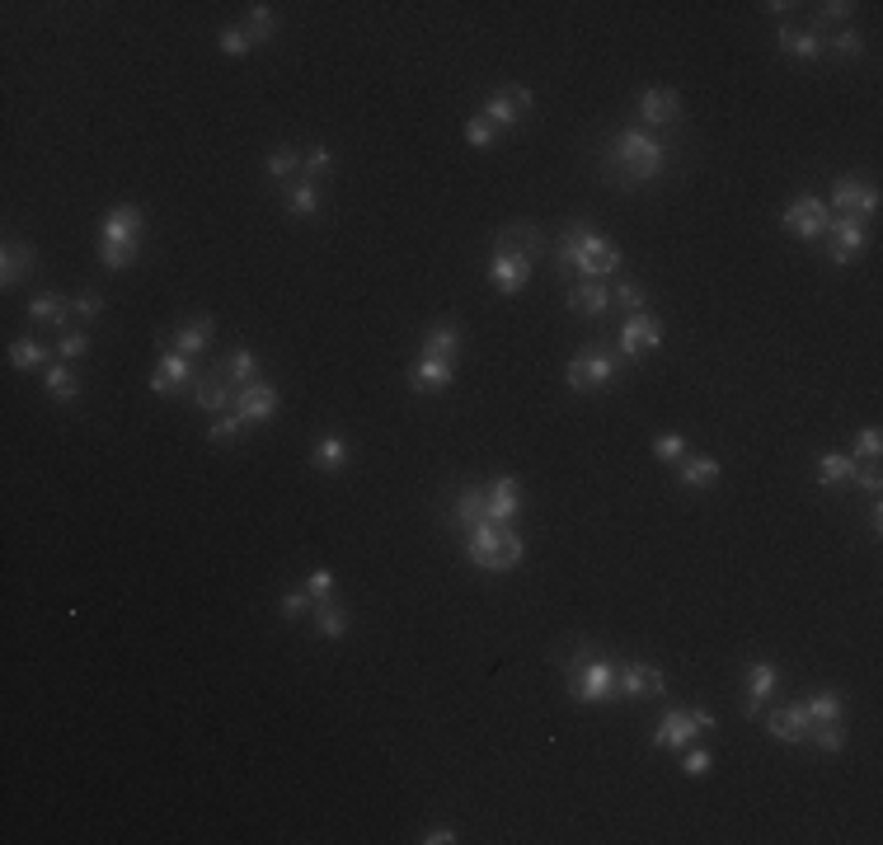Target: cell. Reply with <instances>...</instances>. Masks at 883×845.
I'll list each match as a JSON object with an SVG mask.
<instances>
[{"instance_id":"obj_1","label":"cell","mask_w":883,"mask_h":845,"mask_svg":"<svg viewBox=\"0 0 883 845\" xmlns=\"http://www.w3.org/2000/svg\"><path fill=\"white\" fill-rule=\"evenodd\" d=\"M555 268L559 277H583V282H606V277L620 268V249L606 240L597 226L588 221H574L569 231L559 235L555 249Z\"/></svg>"},{"instance_id":"obj_2","label":"cell","mask_w":883,"mask_h":845,"mask_svg":"<svg viewBox=\"0 0 883 845\" xmlns=\"http://www.w3.org/2000/svg\"><path fill=\"white\" fill-rule=\"evenodd\" d=\"M606 165H611V179L616 184H649V179H658L667 165V151H663V141L653 137L649 127H625V132H616L611 137V151H606Z\"/></svg>"},{"instance_id":"obj_3","label":"cell","mask_w":883,"mask_h":845,"mask_svg":"<svg viewBox=\"0 0 883 845\" xmlns=\"http://www.w3.org/2000/svg\"><path fill=\"white\" fill-rule=\"evenodd\" d=\"M465 559L484 573H508L527 559V540L517 536L512 526H498V522H480L465 531Z\"/></svg>"},{"instance_id":"obj_4","label":"cell","mask_w":883,"mask_h":845,"mask_svg":"<svg viewBox=\"0 0 883 845\" xmlns=\"http://www.w3.org/2000/svg\"><path fill=\"white\" fill-rule=\"evenodd\" d=\"M564 681H569V700L574 705H606V700H616V667L606 658H592L588 648L574 653Z\"/></svg>"},{"instance_id":"obj_5","label":"cell","mask_w":883,"mask_h":845,"mask_svg":"<svg viewBox=\"0 0 883 845\" xmlns=\"http://www.w3.org/2000/svg\"><path fill=\"white\" fill-rule=\"evenodd\" d=\"M620 362L606 353V343H588L583 353L569 357V371H564V385L574 390V395H588V390H606V385L616 381Z\"/></svg>"},{"instance_id":"obj_6","label":"cell","mask_w":883,"mask_h":845,"mask_svg":"<svg viewBox=\"0 0 883 845\" xmlns=\"http://www.w3.org/2000/svg\"><path fill=\"white\" fill-rule=\"evenodd\" d=\"M714 723L719 719H714V709H705V705L667 709L663 719H658V728H653V747H658V752H677V747H686L696 733H710Z\"/></svg>"},{"instance_id":"obj_7","label":"cell","mask_w":883,"mask_h":845,"mask_svg":"<svg viewBox=\"0 0 883 845\" xmlns=\"http://www.w3.org/2000/svg\"><path fill=\"white\" fill-rule=\"evenodd\" d=\"M827 221H832V212H827V202L813 198V193H799V198L780 212V226H785L794 240H804V245H813V240L827 235Z\"/></svg>"},{"instance_id":"obj_8","label":"cell","mask_w":883,"mask_h":845,"mask_svg":"<svg viewBox=\"0 0 883 845\" xmlns=\"http://www.w3.org/2000/svg\"><path fill=\"white\" fill-rule=\"evenodd\" d=\"M489 282H494V292H503V296L527 292V282H531V259H527V254H522V249H512L508 240H498V235H494V259H489Z\"/></svg>"},{"instance_id":"obj_9","label":"cell","mask_w":883,"mask_h":845,"mask_svg":"<svg viewBox=\"0 0 883 845\" xmlns=\"http://www.w3.org/2000/svg\"><path fill=\"white\" fill-rule=\"evenodd\" d=\"M822 245H827V259L832 263H855L869 245L865 216H832V221H827V235H822Z\"/></svg>"},{"instance_id":"obj_10","label":"cell","mask_w":883,"mask_h":845,"mask_svg":"<svg viewBox=\"0 0 883 845\" xmlns=\"http://www.w3.org/2000/svg\"><path fill=\"white\" fill-rule=\"evenodd\" d=\"M658 348H663V324H658V315L639 310V315H630V320L620 324V357H625V362H644V357L658 353Z\"/></svg>"},{"instance_id":"obj_11","label":"cell","mask_w":883,"mask_h":845,"mask_svg":"<svg viewBox=\"0 0 883 845\" xmlns=\"http://www.w3.org/2000/svg\"><path fill=\"white\" fill-rule=\"evenodd\" d=\"M832 207L827 212H837V216H874L879 212V188L874 184H860L855 174H841L837 184H832Z\"/></svg>"},{"instance_id":"obj_12","label":"cell","mask_w":883,"mask_h":845,"mask_svg":"<svg viewBox=\"0 0 883 845\" xmlns=\"http://www.w3.org/2000/svg\"><path fill=\"white\" fill-rule=\"evenodd\" d=\"M531 104H536V99H531L527 85H508V90H494V94H489L480 113L498 127V132H508V127L522 123V113H531Z\"/></svg>"},{"instance_id":"obj_13","label":"cell","mask_w":883,"mask_h":845,"mask_svg":"<svg viewBox=\"0 0 883 845\" xmlns=\"http://www.w3.org/2000/svg\"><path fill=\"white\" fill-rule=\"evenodd\" d=\"M616 695H625V700H658V695H667V676L653 662H625L616 672Z\"/></svg>"},{"instance_id":"obj_14","label":"cell","mask_w":883,"mask_h":845,"mask_svg":"<svg viewBox=\"0 0 883 845\" xmlns=\"http://www.w3.org/2000/svg\"><path fill=\"white\" fill-rule=\"evenodd\" d=\"M517 512H522V479H512V475L494 479V484L484 489V522L512 526Z\"/></svg>"},{"instance_id":"obj_15","label":"cell","mask_w":883,"mask_h":845,"mask_svg":"<svg viewBox=\"0 0 883 845\" xmlns=\"http://www.w3.org/2000/svg\"><path fill=\"white\" fill-rule=\"evenodd\" d=\"M682 118V99L672 85H649V90L639 94V123L649 127H672Z\"/></svg>"},{"instance_id":"obj_16","label":"cell","mask_w":883,"mask_h":845,"mask_svg":"<svg viewBox=\"0 0 883 845\" xmlns=\"http://www.w3.org/2000/svg\"><path fill=\"white\" fill-rule=\"evenodd\" d=\"M141 231H146V212L132 207V202H118L99 221V240H118V245H141Z\"/></svg>"},{"instance_id":"obj_17","label":"cell","mask_w":883,"mask_h":845,"mask_svg":"<svg viewBox=\"0 0 883 845\" xmlns=\"http://www.w3.org/2000/svg\"><path fill=\"white\" fill-rule=\"evenodd\" d=\"M235 414L245 418V423H268V418L278 414V390L259 376L254 385H240L235 390Z\"/></svg>"},{"instance_id":"obj_18","label":"cell","mask_w":883,"mask_h":845,"mask_svg":"<svg viewBox=\"0 0 883 845\" xmlns=\"http://www.w3.org/2000/svg\"><path fill=\"white\" fill-rule=\"evenodd\" d=\"M451 381H456V362H451V357H423L419 353V362H414V371H409L414 395H442Z\"/></svg>"},{"instance_id":"obj_19","label":"cell","mask_w":883,"mask_h":845,"mask_svg":"<svg viewBox=\"0 0 883 845\" xmlns=\"http://www.w3.org/2000/svg\"><path fill=\"white\" fill-rule=\"evenodd\" d=\"M743 686H747L743 714H747V719H761V709H766V695L780 686V667H775V662H752V667L743 672Z\"/></svg>"},{"instance_id":"obj_20","label":"cell","mask_w":883,"mask_h":845,"mask_svg":"<svg viewBox=\"0 0 883 845\" xmlns=\"http://www.w3.org/2000/svg\"><path fill=\"white\" fill-rule=\"evenodd\" d=\"M766 733H771L775 742H808V733H813V723H808V714H804V700L799 705H785V709H771L766 714Z\"/></svg>"},{"instance_id":"obj_21","label":"cell","mask_w":883,"mask_h":845,"mask_svg":"<svg viewBox=\"0 0 883 845\" xmlns=\"http://www.w3.org/2000/svg\"><path fill=\"white\" fill-rule=\"evenodd\" d=\"M193 404H198L202 414H226V404H235V385L231 381H221L217 371H207V376H198L193 381Z\"/></svg>"},{"instance_id":"obj_22","label":"cell","mask_w":883,"mask_h":845,"mask_svg":"<svg viewBox=\"0 0 883 845\" xmlns=\"http://www.w3.org/2000/svg\"><path fill=\"white\" fill-rule=\"evenodd\" d=\"M33 263H38L33 245H24V240H10V245H5V254H0V287H5V292H15L19 282L33 273Z\"/></svg>"},{"instance_id":"obj_23","label":"cell","mask_w":883,"mask_h":845,"mask_svg":"<svg viewBox=\"0 0 883 845\" xmlns=\"http://www.w3.org/2000/svg\"><path fill=\"white\" fill-rule=\"evenodd\" d=\"M775 47L794 57V62H818L822 52H827V38L822 33H808V29H780L775 33Z\"/></svg>"},{"instance_id":"obj_24","label":"cell","mask_w":883,"mask_h":845,"mask_svg":"<svg viewBox=\"0 0 883 845\" xmlns=\"http://www.w3.org/2000/svg\"><path fill=\"white\" fill-rule=\"evenodd\" d=\"M310 625H315V634H320V639H329V644H334V639H343V634H348V606H343V601H315V606H310Z\"/></svg>"},{"instance_id":"obj_25","label":"cell","mask_w":883,"mask_h":845,"mask_svg":"<svg viewBox=\"0 0 883 845\" xmlns=\"http://www.w3.org/2000/svg\"><path fill=\"white\" fill-rule=\"evenodd\" d=\"M672 470H677V479H682V489H710V484H719V461H714V456L686 451Z\"/></svg>"},{"instance_id":"obj_26","label":"cell","mask_w":883,"mask_h":845,"mask_svg":"<svg viewBox=\"0 0 883 845\" xmlns=\"http://www.w3.org/2000/svg\"><path fill=\"white\" fill-rule=\"evenodd\" d=\"M480 522H484V489L480 484H461L456 498H451V526L470 531V526H480Z\"/></svg>"},{"instance_id":"obj_27","label":"cell","mask_w":883,"mask_h":845,"mask_svg":"<svg viewBox=\"0 0 883 845\" xmlns=\"http://www.w3.org/2000/svg\"><path fill=\"white\" fill-rule=\"evenodd\" d=\"M259 371H264V362H259V353H254V348H235V353L217 367V376H221V381H231L235 390H240V385H254V381H259Z\"/></svg>"},{"instance_id":"obj_28","label":"cell","mask_w":883,"mask_h":845,"mask_svg":"<svg viewBox=\"0 0 883 845\" xmlns=\"http://www.w3.org/2000/svg\"><path fill=\"white\" fill-rule=\"evenodd\" d=\"M569 310L597 320V315L611 310V287H606V282H574V287H569Z\"/></svg>"},{"instance_id":"obj_29","label":"cell","mask_w":883,"mask_h":845,"mask_svg":"<svg viewBox=\"0 0 883 845\" xmlns=\"http://www.w3.org/2000/svg\"><path fill=\"white\" fill-rule=\"evenodd\" d=\"M212 315H198V320H188V324H179L170 334V343L179 348L184 357H198V353H207V343H212Z\"/></svg>"},{"instance_id":"obj_30","label":"cell","mask_w":883,"mask_h":845,"mask_svg":"<svg viewBox=\"0 0 883 845\" xmlns=\"http://www.w3.org/2000/svg\"><path fill=\"white\" fill-rule=\"evenodd\" d=\"M343 465H348V442H343V437L325 432L320 442L310 446V470H320V475H339Z\"/></svg>"},{"instance_id":"obj_31","label":"cell","mask_w":883,"mask_h":845,"mask_svg":"<svg viewBox=\"0 0 883 845\" xmlns=\"http://www.w3.org/2000/svg\"><path fill=\"white\" fill-rule=\"evenodd\" d=\"M855 465H860V461H851V451H822V456H818V484H822V489H841V484H851Z\"/></svg>"},{"instance_id":"obj_32","label":"cell","mask_w":883,"mask_h":845,"mask_svg":"<svg viewBox=\"0 0 883 845\" xmlns=\"http://www.w3.org/2000/svg\"><path fill=\"white\" fill-rule=\"evenodd\" d=\"M43 390H47V400H57V404H76V400H80V376L71 371V362H57V367H47Z\"/></svg>"},{"instance_id":"obj_33","label":"cell","mask_w":883,"mask_h":845,"mask_svg":"<svg viewBox=\"0 0 883 845\" xmlns=\"http://www.w3.org/2000/svg\"><path fill=\"white\" fill-rule=\"evenodd\" d=\"M423 357H461V329L456 324H428L423 329Z\"/></svg>"},{"instance_id":"obj_34","label":"cell","mask_w":883,"mask_h":845,"mask_svg":"<svg viewBox=\"0 0 883 845\" xmlns=\"http://www.w3.org/2000/svg\"><path fill=\"white\" fill-rule=\"evenodd\" d=\"M282 212H287V216H315V212H320V188L310 184V179L282 184Z\"/></svg>"},{"instance_id":"obj_35","label":"cell","mask_w":883,"mask_h":845,"mask_svg":"<svg viewBox=\"0 0 883 845\" xmlns=\"http://www.w3.org/2000/svg\"><path fill=\"white\" fill-rule=\"evenodd\" d=\"M66 315H71V301H62L57 292H38L29 301V320L33 324H52V329H62L66 334Z\"/></svg>"},{"instance_id":"obj_36","label":"cell","mask_w":883,"mask_h":845,"mask_svg":"<svg viewBox=\"0 0 883 845\" xmlns=\"http://www.w3.org/2000/svg\"><path fill=\"white\" fill-rule=\"evenodd\" d=\"M155 371H160L174 390H193V381H198V367H193V357H184V353H160Z\"/></svg>"},{"instance_id":"obj_37","label":"cell","mask_w":883,"mask_h":845,"mask_svg":"<svg viewBox=\"0 0 883 845\" xmlns=\"http://www.w3.org/2000/svg\"><path fill=\"white\" fill-rule=\"evenodd\" d=\"M498 240H508L512 249H522V254H527L531 263H536V259H541V254H545V235L536 231L531 221H517V226H503V231H498Z\"/></svg>"},{"instance_id":"obj_38","label":"cell","mask_w":883,"mask_h":845,"mask_svg":"<svg viewBox=\"0 0 883 845\" xmlns=\"http://www.w3.org/2000/svg\"><path fill=\"white\" fill-rule=\"evenodd\" d=\"M301 160H306V155L296 151V146H273V151H268V160H264V169H268V179H273V184H292V174L301 169Z\"/></svg>"},{"instance_id":"obj_39","label":"cell","mask_w":883,"mask_h":845,"mask_svg":"<svg viewBox=\"0 0 883 845\" xmlns=\"http://www.w3.org/2000/svg\"><path fill=\"white\" fill-rule=\"evenodd\" d=\"M804 714H808V723H837L841 714H846V700H841L837 691H818L804 700Z\"/></svg>"},{"instance_id":"obj_40","label":"cell","mask_w":883,"mask_h":845,"mask_svg":"<svg viewBox=\"0 0 883 845\" xmlns=\"http://www.w3.org/2000/svg\"><path fill=\"white\" fill-rule=\"evenodd\" d=\"M245 33H249V43H254V47L273 43V33H278V19H273V5H249V15H245Z\"/></svg>"},{"instance_id":"obj_41","label":"cell","mask_w":883,"mask_h":845,"mask_svg":"<svg viewBox=\"0 0 883 845\" xmlns=\"http://www.w3.org/2000/svg\"><path fill=\"white\" fill-rule=\"evenodd\" d=\"M10 367H19V371H33V367H43L47 362V348L43 343H38V338H15V343H10Z\"/></svg>"},{"instance_id":"obj_42","label":"cell","mask_w":883,"mask_h":845,"mask_svg":"<svg viewBox=\"0 0 883 845\" xmlns=\"http://www.w3.org/2000/svg\"><path fill=\"white\" fill-rule=\"evenodd\" d=\"M141 254V245H118V240H99V263L109 268V273H123V268H132Z\"/></svg>"},{"instance_id":"obj_43","label":"cell","mask_w":883,"mask_h":845,"mask_svg":"<svg viewBox=\"0 0 883 845\" xmlns=\"http://www.w3.org/2000/svg\"><path fill=\"white\" fill-rule=\"evenodd\" d=\"M310 606H315V597H310L306 587H292V592H282L278 597V615L287 620V625H296V620H306Z\"/></svg>"},{"instance_id":"obj_44","label":"cell","mask_w":883,"mask_h":845,"mask_svg":"<svg viewBox=\"0 0 883 845\" xmlns=\"http://www.w3.org/2000/svg\"><path fill=\"white\" fill-rule=\"evenodd\" d=\"M808 742H818V752H846V723H813V733H808Z\"/></svg>"},{"instance_id":"obj_45","label":"cell","mask_w":883,"mask_h":845,"mask_svg":"<svg viewBox=\"0 0 883 845\" xmlns=\"http://www.w3.org/2000/svg\"><path fill=\"white\" fill-rule=\"evenodd\" d=\"M465 141L475 146V151H489L498 141V127L484 118V113H475V118H465Z\"/></svg>"},{"instance_id":"obj_46","label":"cell","mask_w":883,"mask_h":845,"mask_svg":"<svg viewBox=\"0 0 883 845\" xmlns=\"http://www.w3.org/2000/svg\"><path fill=\"white\" fill-rule=\"evenodd\" d=\"M611 306L639 315V310L649 306V296H644V287H639V282H616V287H611Z\"/></svg>"},{"instance_id":"obj_47","label":"cell","mask_w":883,"mask_h":845,"mask_svg":"<svg viewBox=\"0 0 883 845\" xmlns=\"http://www.w3.org/2000/svg\"><path fill=\"white\" fill-rule=\"evenodd\" d=\"M301 174H306L310 184H320L325 174H334V151H329V146H315V151H306V160H301Z\"/></svg>"},{"instance_id":"obj_48","label":"cell","mask_w":883,"mask_h":845,"mask_svg":"<svg viewBox=\"0 0 883 845\" xmlns=\"http://www.w3.org/2000/svg\"><path fill=\"white\" fill-rule=\"evenodd\" d=\"M879 456H883V432H879V428L855 432V442H851V461H879Z\"/></svg>"},{"instance_id":"obj_49","label":"cell","mask_w":883,"mask_h":845,"mask_svg":"<svg viewBox=\"0 0 883 845\" xmlns=\"http://www.w3.org/2000/svg\"><path fill=\"white\" fill-rule=\"evenodd\" d=\"M827 52H832V57H841V62H855V57L865 52V38H860L855 29H841L837 38H827Z\"/></svg>"},{"instance_id":"obj_50","label":"cell","mask_w":883,"mask_h":845,"mask_svg":"<svg viewBox=\"0 0 883 845\" xmlns=\"http://www.w3.org/2000/svg\"><path fill=\"white\" fill-rule=\"evenodd\" d=\"M85 353H90V334H85V329H66V334L57 338V357H62V362H80Z\"/></svg>"},{"instance_id":"obj_51","label":"cell","mask_w":883,"mask_h":845,"mask_svg":"<svg viewBox=\"0 0 883 845\" xmlns=\"http://www.w3.org/2000/svg\"><path fill=\"white\" fill-rule=\"evenodd\" d=\"M653 456H658L663 465H677L686 456V437H677V432H658V437H653Z\"/></svg>"},{"instance_id":"obj_52","label":"cell","mask_w":883,"mask_h":845,"mask_svg":"<svg viewBox=\"0 0 883 845\" xmlns=\"http://www.w3.org/2000/svg\"><path fill=\"white\" fill-rule=\"evenodd\" d=\"M306 592L315 601H329L334 592H339V578H334V569H310L306 573Z\"/></svg>"},{"instance_id":"obj_53","label":"cell","mask_w":883,"mask_h":845,"mask_svg":"<svg viewBox=\"0 0 883 845\" xmlns=\"http://www.w3.org/2000/svg\"><path fill=\"white\" fill-rule=\"evenodd\" d=\"M240 428H245V418L231 409V414H217V423L207 428V437H212V442H235V437H240Z\"/></svg>"},{"instance_id":"obj_54","label":"cell","mask_w":883,"mask_h":845,"mask_svg":"<svg viewBox=\"0 0 883 845\" xmlns=\"http://www.w3.org/2000/svg\"><path fill=\"white\" fill-rule=\"evenodd\" d=\"M217 47H221V57H245L249 47V33L245 29H221V38H217Z\"/></svg>"},{"instance_id":"obj_55","label":"cell","mask_w":883,"mask_h":845,"mask_svg":"<svg viewBox=\"0 0 883 845\" xmlns=\"http://www.w3.org/2000/svg\"><path fill=\"white\" fill-rule=\"evenodd\" d=\"M71 315H80V320H99V315H104V296H94V292L76 296V301H71Z\"/></svg>"},{"instance_id":"obj_56","label":"cell","mask_w":883,"mask_h":845,"mask_svg":"<svg viewBox=\"0 0 883 845\" xmlns=\"http://www.w3.org/2000/svg\"><path fill=\"white\" fill-rule=\"evenodd\" d=\"M682 770H686V775H710V770H714V756L700 752V747H691V752L682 756Z\"/></svg>"},{"instance_id":"obj_57","label":"cell","mask_w":883,"mask_h":845,"mask_svg":"<svg viewBox=\"0 0 883 845\" xmlns=\"http://www.w3.org/2000/svg\"><path fill=\"white\" fill-rule=\"evenodd\" d=\"M855 479H860V489H865V493H874V498H879L883 475H879V465H874V461H869L865 470H855Z\"/></svg>"},{"instance_id":"obj_58","label":"cell","mask_w":883,"mask_h":845,"mask_svg":"<svg viewBox=\"0 0 883 845\" xmlns=\"http://www.w3.org/2000/svg\"><path fill=\"white\" fill-rule=\"evenodd\" d=\"M855 5L851 0H827V5H818V19H846Z\"/></svg>"},{"instance_id":"obj_59","label":"cell","mask_w":883,"mask_h":845,"mask_svg":"<svg viewBox=\"0 0 883 845\" xmlns=\"http://www.w3.org/2000/svg\"><path fill=\"white\" fill-rule=\"evenodd\" d=\"M451 841H461L451 827H428L423 831V845H451Z\"/></svg>"},{"instance_id":"obj_60","label":"cell","mask_w":883,"mask_h":845,"mask_svg":"<svg viewBox=\"0 0 883 845\" xmlns=\"http://www.w3.org/2000/svg\"><path fill=\"white\" fill-rule=\"evenodd\" d=\"M146 390H151L155 400H174V395H179V390H174V385L165 381V376H160V371H155V376H151V385H146Z\"/></svg>"}]
</instances>
